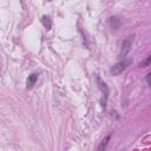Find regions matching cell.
I'll return each mask as SVG.
<instances>
[{
  "instance_id": "obj_1",
  "label": "cell",
  "mask_w": 151,
  "mask_h": 151,
  "mask_svg": "<svg viewBox=\"0 0 151 151\" xmlns=\"http://www.w3.org/2000/svg\"><path fill=\"white\" fill-rule=\"evenodd\" d=\"M131 63H132V59H123V60H120V61H118L117 64H114L112 67H111V70H110V72H111V74L112 76H118V74H120L123 71H125L130 65H131Z\"/></svg>"
},
{
  "instance_id": "obj_2",
  "label": "cell",
  "mask_w": 151,
  "mask_h": 151,
  "mask_svg": "<svg viewBox=\"0 0 151 151\" xmlns=\"http://www.w3.org/2000/svg\"><path fill=\"white\" fill-rule=\"evenodd\" d=\"M133 38H134V34L132 35H129L122 44V48H120V57L123 59H125V57L129 54V52L131 51V47H132V42H133Z\"/></svg>"
},
{
  "instance_id": "obj_3",
  "label": "cell",
  "mask_w": 151,
  "mask_h": 151,
  "mask_svg": "<svg viewBox=\"0 0 151 151\" xmlns=\"http://www.w3.org/2000/svg\"><path fill=\"white\" fill-rule=\"evenodd\" d=\"M96 80H97V85L99 87V90L101 91L103 93V97H101V105L105 107V104H106V100H107V97H109V87L106 85V83H104L101 80V78L99 76H96Z\"/></svg>"
},
{
  "instance_id": "obj_4",
  "label": "cell",
  "mask_w": 151,
  "mask_h": 151,
  "mask_svg": "<svg viewBox=\"0 0 151 151\" xmlns=\"http://www.w3.org/2000/svg\"><path fill=\"white\" fill-rule=\"evenodd\" d=\"M109 24H110V26H111L112 29H118L119 26H120V19L118 17H116V15L114 17H111L109 19Z\"/></svg>"
},
{
  "instance_id": "obj_5",
  "label": "cell",
  "mask_w": 151,
  "mask_h": 151,
  "mask_svg": "<svg viewBox=\"0 0 151 151\" xmlns=\"http://www.w3.org/2000/svg\"><path fill=\"white\" fill-rule=\"evenodd\" d=\"M38 73H32L31 76H28V78H27V81H26V87L27 88H32L33 87V85L35 84V81H37V79H38Z\"/></svg>"
},
{
  "instance_id": "obj_6",
  "label": "cell",
  "mask_w": 151,
  "mask_h": 151,
  "mask_svg": "<svg viewBox=\"0 0 151 151\" xmlns=\"http://www.w3.org/2000/svg\"><path fill=\"white\" fill-rule=\"evenodd\" d=\"M110 139H111V134H107V136H106V137H105V138H104V139L100 142V144H99V146H98L97 151H105Z\"/></svg>"
},
{
  "instance_id": "obj_7",
  "label": "cell",
  "mask_w": 151,
  "mask_h": 151,
  "mask_svg": "<svg viewBox=\"0 0 151 151\" xmlns=\"http://www.w3.org/2000/svg\"><path fill=\"white\" fill-rule=\"evenodd\" d=\"M41 22H42V25H44V27H45L46 31H50V29H51V27H52V21H51V19H50L48 15H44L42 19H41Z\"/></svg>"
},
{
  "instance_id": "obj_8",
  "label": "cell",
  "mask_w": 151,
  "mask_h": 151,
  "mask_svg": "<svg viewBox=\"0 0 151 151\" xmlns=\"http://www.w3.org/2000/svg\"><path fill=\"white\" fill-rule=\"evenodd\" d=\"M150 61H151V55L146 57V59H145V60H143V61L139 64V66H140V67H147V66L150 65Z\"/></svg>"
},
{
  "instance_id": "obj_9",
  "label": "cell",
  "mask_w": 151,
  "mask_h": 151,
  "mask_svg": "<svg viewBox=\"0 0 151 151\" xmlns=\"http://www.w3.org/2000/svg\"><path fill=\"white\" fill-rule=\"evenodd\" d=\"M150 76H151V74H150V73H149V74H147V76H146V83H147V84H149V85H150Z\"/></svg>"
}]
</instances>
